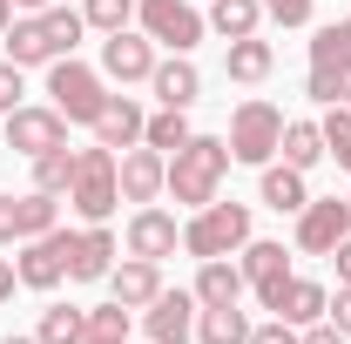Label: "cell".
I'll list each match as a JSON object with an SVG mask.
<instances>
[{
  "instance_id": "cell-15",
  "label": "cell",
  "mask_w": 351,
  "mask_h": 344,
  "mask_svg": "<svg viewBox=\"0 0 351 344\" xmlns=\"http://www.w3.org/2000/svg\"><path fill=\"white\" fill-rule=\"evenodd\" d=\"M196 291H162L149 304V344H189L196 338Z\"/></svg>"
},
{
  "instance_id": "cell-33",
  "label": "cell",
  "mask_w": 351,
  "mask_h": 344,
  "mask_svg": "<svg viewBox=\"0 0 351 344\" xmlns=\"http://www.w3.org/2000/svg\"><path fill=\"white\" fill-rule=\"evenodd\" d=\"M142 142H149V149H162V156H176V149L189 142V122H182V108H162V115H149Z\"/></svg>"
},
{
  "instance_id": "cell-4",
  "label": "cell",
  "mask_w": 351,
  "mask_h": 344,
  "mask_svg": "<svg viewBox=\"0 0 351 344\" xmlns=\"http://www.w3.org/2000/svg\"><path fill=\"white\" fill-rule=\"evenodd\" d=\"M47 101H54L68 122H88V129H95V115L108 108V88H101V75H95L88 61L61 54V61H47Z\"/></svg>"
},
{
  "instance_id": "cell-40",
  "label": "cell",
  "mask_w": 351,
  "mask_h": 344,
  "mask_svg": "<svg viewBox=\"0 0 351 344\" xmlns=\"http://www.w3.org/2000/svg\"><path fill=\"white\" fill-rule=\"evenodd\" d=\"M298 344H351V338L331 324V317H324V324H304V331H298Z\"/></svg>"
},
{
  "instance_id": "cell-32",
  "label": "cell",
  "mask_w": 351,
  "mask_h": 344,
  "mask_svg": "<svg viewBox=\"0 0 351 344\" xmlns=\"http://www.w3.org/2000/svg\"><path fill=\"white\" fill-rule=\"evenodd\" d=\"M317 129H324V156H331L338 169H351V108H345V101H338V108H324V122H317Z\"/></svg>"
},
{
  "instance_id": "cell-2",
  "label": "cell",
  "mask_w": 351,
  "mask_h": 344,
  "mask_svg": "<svg viewBox=\"0 0 351 344\" xmlns=\"http://www.w3.org/2000/svg\"><path fill=\"white\" fill-rule=\"evenodd\" d=\"M122 203V156L115 149H82V169H75V189H68V210L82 223H108Z\"/></svg>"
},
{
  "instance_id": "cell-8",
  "label": "cell",
  "mask_w": 351,
  "mask_h": 344,
  "mask_svg": "<svg viewBox=\"0 0 351 344\" xmlns=\"http://www.w3.org/2000/svg\"><path fill=\"white\" fill-rule=\"evenodd\" d=\"M68 250H75V230H61V223H54L47 236H27V243H21V263H14L21 284H27V291H54V284L68 277Z\"/></svg>"
},
{
  "instance_id": "cell-27",
  "label": "cell",
  "mask_w": 351,
  "mask_h": 344,
  "mask_svg": "<svg viewBox=\"0 0 351 344\" xmlns=\"http://www.w3.org/2000/svg\"><path fill=\"white\" fill-rule=\"evenodd\" d=\"M257 21H263V0H210V27H217L223 41L257 34Z\"/></svg>"
},
{
  "instance_id": "cell-24",
  "label": "cell",
  "mask_w": 351,
  "mask_h": 344,
  "mask_svg": "<svg viewBox=\"0 0 351 344\" xmlns=\"http://www.w3.org/2000/svg\"><path fill=\"white\" fill-rule=\"evenodd\" d=\"M75 169H82V149H47V156H34V189L41 196H68L75 189Z\"/></svg>"
},
{
  "instance_id": "cell-19",
  "label": "cell",
  "mask_w": 351,
  "mask_h": 344,
  "mask_svg": "<svg viewBox=\"0 0 351 344\" xmlns=\"http://www.w3.org/2000/svg\"><path fill=\"white\" fill-rule=\"evenodd\" d=\"M196 304H203V310L243 304V263H230V257H210L203 270H196Z\"/></svg>"
},
{
  "instance_id": "cell-48",
  "label": "cell",
  "mask_w": 351,
  "mask_h": 344,
  "mask_svg": "<svg viewBox=\"0 0 351 344\" xmlns=\"http://www.w3.org/2000/svg\"><path fill=\"white\" fill-rule=\"evenodd\" d=\"M345 108H351V82H345Z\"/></svg>"
},
{
  "instance_id": "cell-22",
  "label": "cell",
  "mask_w": 351,
  "mask_h": 344,
  "mask_svg": "<svg viewBox=\"0 0 351 344\" xmlns=\"http://www.w3.org/2000/svg\"><path fill=\"white\" fill-rule=\"evenodd\" d=\"M263 203L277 216H298L311 203V189H304V169H291V162H263Z\"/></svg>"
},
{
  "instance_id": "cell-46",
  "label": "cell",
  "mask_w": 351,
  "mask_h": 344,
  "mask_svg": "<svg viewBox=\"0 0 351 344\" xmlns=\"http://www.w3.org/2000/svg\"><path fill=\"white\" fill-rule=\"evenodd\" d=\"M0 344H41V338H0Z\"/></svg>"
},
{
  "instance_id": "cell-13",
  "label": "cell",
  "mask_w": 351,
  "mask_h": 344,
  "mask_svg": "<svg viewBox=\"0 0 351 344\" xmlns=\"http://www.w3.org/2000/svg\"><path fill=\"white\" fill-rule=\"evenodd\" d=\"M115 230L108 223H88V230H75V250H68V284H95V277H108L115 270Z\"/></svg>"
},
{
  "instance_id": "cell-43",
  "label": "cell",
  "mask_w": 351,
  "mask_h": 344,
  "mask_svg": "<svg viewBox=\"0 0 351 344\" xmlns=\"http://www.w3.org/2000/svg\"><path fill=\"white\" fill-rule=\"evenodd\" d=\"M14 284H21V270H14V263H7V257H0V304H7V297H14Z\"/></svg>"
},
{
  "instance_id": "cell-5",
  "label": "cell",
  "mask_w": 351,
  "mask_h": 344,
  "mask_svg": "<svg viewBox=\"0 0 351 344\" xmlns=\"http://www.w3.org/2000/svg\"><path fill=\"white\" fill-rule=\"evenodd\" d=\"M230 162H250L263 169L270 156H277V142H284V108H270V101H243L237 115H230Z\"/></svg>"
},
{
  "instance_id": "cell-18",
  "label": "cell",
  "mask_w": 351,
  "mask_h": 344,
  "mask_svg": "<svg viewBox=\"0 0 351 344\" xmlns=\"http://www.w3.org/2000/svg\"><path fill=\"white\" fill-rule=\"evenodd\" d=\"M149 88H156V101H162V108H189V101L203 95V75H196V61H189V54H169V61H156Z\"/></svg>"
},
{
  "instance_id": "cell-34",
  "label": "cell",
  "mask_w": 351,
  "mask_h": 344,
  "mask_svg": "<svg viewBox=\"0 0 351 344\" xmlns=\"http://www.w3.org/2000/svg\"><path fill=\"white\" fill-rule=\"evenodd\" d=\"M82 21H88V27H101V34H122V27L135 21V0H88Z\"/></svg>"
},
{
  "instance_id": "cell-12",
  "label": "cell",
  "mask_w": 351,
  "mask_h": 344,
  "mask_svg": "<svg viewBox=\"0 0 351 344\" xmlns=\"http://www.w3.org/2000/svg\"><path fill=\"white\" fill-rule=\"evenodd\" d=\"M101 75H108V82H149V75H156V41H149V34H129V27L108 34V41H101Z\"/></svg>"
},
{
  "instance_id": "cell-37",
  "label": "cell",
  "mask_w": 351,
  "mask_h": 344,
  "mask_svg": "<svg viewBox=\"0 0 351 344\" xmlns=\"http://www.w3.org/2000/svg\"><path fill=\"white\" fill-rule=\"evenodd\" d=\"M21 95H27V88H21V68H14V61H0V115H14V108H21Z\"/></svg>"
},
{
  "instance_id": "cell-11",
  "label": "cell",
  "mask_w": 351,
  "mask_h": 344,
  "mask_svg": "<svg viewBox=\"0 0 351 344\" xmlns=\"http://www.w3.org/2000/svg\"><path fill=\"white\" fill-rule=\"evenodd\" d=\"M162 189H169V156L149 142L122 149V203H156Z\"/></svg>"
},
{
  "instance_id": "cell-45",
  "label": "cell",
  "mask_w": 351,
  "mask_h": 344,
  "mask_svg": "<svg viewBox=\"0 0 351 344\" xmlns=\"http://www.w3.org/2000/svg\"><path fill=\"white\" fill-rule=\"evenodd\" d=\"M14 7H21V14H41V7H54V0H14Z\"/></svg>"
},
{
  "instance_id": "cell-1",
  "label": "cell",
  "mask_w": 351,
  "mask_h": 344,
  "mask_svg": "<svg viewBox=\"0 0 351 344\" xmlns=\"http://www.w3.org/2000/svg\"><path fill=\"white\" fill-rule=\"evenodd\" d=\"M223 175H230V142L223 135H189L169 156V196L182 210H203V203H217Z\"/></svg>"
},
{
  "instance_id": "cell-49",
  "label": "cell",
  "mask_w": 351,
  "mask_h": 344,
  "mask_svg": "<svg viewBox=\"0 0 351 344\" xmlns=\"http://www.w3.org/2000/svg\"><path fill=\"white\" fill-rule=\"evenodd\" d=\"M345 203H351V196H345Z\"/></svg>"
},
{
  "instance_id": "cell-10",
  "label": "cell",
  "mask_w": 351,
  "mask_h": 344,
  "mask_svg": "<svg viewBox=\"0 0 351 344\" xmlns=\"http://www.w3.org/2000/svg\"><path fill=\"white\" fill-rule=\"evenodd\" d=\"M263 310L304 331V324H324V310H331V291H324V284H311V277H284V284L263 297Z\"/></svg>"
},
{
  "instance_id": "cell-14",
  "label": "cell",
  "mask_w": 351,
  "mask_h": 344,
  "mask_svg": "<svg viewBox=\"0 0 351 344\" xmlns=\"http://www.w3.org/2000/svg\"><path fill=\"white\" fill-rule=\"evenodd\" d=\"M176 243H182V230H176V216H169V210L142 203V210L129 216V257L162 263V257H176Z\"/></svg>"
},
{
  "instance_id": "cell-41",
  "label": "cell",
  "mask_w": 351,
  "mask_h": 344,
  "mask_svg": "<svg viewBox=\"0 0 351 344\" xmlns=\"http://www.w3.org/2000/svg\"><path fill=\"white\" fill-rule=\"evenodd\" d=\"M324 317H331V324L351 338V284H338V297H331V310H324Z\"/></svg>"
},
{
  "instance_id": "cell-26",
  "label": "cell",
  "mask_w": 351,
  "mask_h": 344,
  "mask_svg": "<svg viewBox=\"0 0 351 344\" xmlns=\"http://www.w3.org/2000/svg\"><path fill=\"white\" fill-rule=\"evenodd\" d=\"M196 344H250V317L237 304L223 310H196Z\"/></svg>"
},
{
  "instance_id": "cell-9",
  "label": "cell",
  "mask_w": 351,
  "mask_h": 344,
  "mask_svg": "<svg viewBox=\"0 0 351 344\" xmlns=\"http://www.w3.org/2000/svg\"><path fill=\"white\" fill-rule=\"evenodd\" d=\"M61 142H68V115H61L54 101H47V108H27V101H21V108L7 115V149L27 156V162L47 156V149H61Z\"/></svg>"
},
{
  "instance_id": "cell-44",
  "label": "cell",
  "mask_w": 351,
  "mask_h": 344,
  "mask_svg": "<svg viewBox=\"0 0 351 344\" xmlns=\"http://www.w3.org/2000/svg\"><path fill=\"white\" fill-rule=\"evenodd\" d=\"M14 14H21V7H14V0H0V34L14 27Z\"/></svg>"
},
{
  "instance_id": "cell-25",
  "label": "cell",
  "mask_w": 351,
  "mask_h": 344,
  "mask_svg": "<svg viewBox=\"0 0 351 344\" xmlns=\"http://www.w3.org/2000/svg\"><path fill=\"white\" fill-rule=\"evenodd\" d=\"M277 156H284L291 169H317V162H324V129H317V122H284Z\"/></svg>"
},
{
  "instance_id": "cell-16",
  "label": "cell",
  "mask_w": 351,
  "mask_h": 344,
  "mask_svg": "<svg viewBox=\"0 0 351 344\" xmlns=\"http://www.w3.org/2000/svg\"><path fill=\"white\" fill-rule=\"evenodd\" d=\"M108 291H115V304H129V310H149V304L162 297V263L149 257H129L108 270Z\"/></svg>"
},
{
  "instance_id": "cell-42",
  "label": "cell",
  "mask_w": 351,
  "mask_h": 344,
  "mask_svg": "<svg viewBox=\"0 0 351 344\" xmlns=\"http://www.w3.org/2000/svg\"><path fill=\"white\" fill-rule=\"evenodd\" d=\"M331 263H338V284H351V236L338 243V250H331Z\"/></svg>"
},
{
  "instance_id": "cell-6",
  "label": "cell",
  "mask_w": 351,
  "mask_h": 344,
  "mask_svg": "<svg viewBox=\"0 0 351 344\" xmlns=\"http://www.w3.org/2000/svg\"><path fill=\"white\" fill-rule=\"evenodd\" d=\"M135 21H142L149 41H162L169 54H189V47L203 41V27H210L189 0H135Z\"/></svg>"
},
{
  "instance_id": "cell-3",
  "label": "cell",
  "mask_w": 351,
  "mask_h": 344,
  "mask_svg": "<svg viewBox=\"0 0 351 344\" xmlns=\"http://www.w3.org/2000/svg\"><path fill=\"white\" fill-rule=\"evenodd\" d=\"M243 243H250V203H203V210L182 223V250L196 263L230 257V250H243Z\"/></svg>"
},
{
  "instance_id": "cell-38",
  "label": "cell",
  "mask_w": 351,
  "mask_h": 344,
  "mask_svg": "<svg viewBox=\"0 0 351 344\" xmlns=\"http://www.w3.org/2000/svg\"><path fill=\"white\" fill-rule=\"evenodd\" d=\"M250 344H298V324L270 317V324H250Z\"/></svg>"
},
{
  "instance_id": "cell-23",
  "label": "cell",
  "mask_w": 351,
  "mask_h": 344,
  "mask_svg": "<svg viewBox=\"0 0 351 344\" xmlns=\"http://www.w3.org/2000/svg\"><path fill=\"white\" fill-rule=\"evenodd\" d=\"M223 68H230V82H263V75L277 68V47H270V41H257V34H243V41H230Z\"/></svg>"
},
{
  "instance_id": "cell-39",
  "label": "cell",
  "mask_w": 351,
  "mask_h": 344,
  "mask_svg": "<svg viewBox=\"0 0 351 344\" xmlns=\"http://www.w3.org/2000/svg\"><path fill=\"white\" fill-rule=\"evenodd\" d=\"M21 196H0V243H21Z\"/></svg>"
},
{
  "instance_id": "cell-17",
  "label": "cell",
  "mask_w": 351,
  "mask_h": 344,
  "mask_svg": "<svg viewBox=\"0 0 351 344\" xmlns=\"http://www.w3.org/2000/svg\"><path fill=\"white\" fill-rule=\"evenodd\" d=\"M142 129H149V115L135 108L129 95H108V108L95 115V142H101V149H135Z\"/></svg>"
},
{
  "instance_id": "cell-28",
  "label": "cell",
  "mask_w": 351,
  "mask_h": 344,
  "mask_svg": "<svg viewBox=\"0 0 351 344\" xmlns=\"http://www.w3.org/2000/svg\"><path fill=\"white\" fill-rule=\"evenodd\" d=\"M34 338H41V344H82L88 338V310H75V304H47Z\"/></svg>"
},
{
  "instance_id": "cell-47",
  "label": "cell",
  "mask_w": 351,
  "mask_h": 344,
  "mask_svg": "<svg viewBox=\"0 0 351 344\" xmlns=\"http://www.w3.org/2000/svg\"><path fill=\"white\" fill-rule=\"evenodd\" d=\"M338 27H345V41H351V14H345V21H338Z\"/></svg>"
},
{
  "instance_id": "cell-30",
  "label": "cell",
  "mask_w": 351,
  "mask_h": 344,
  "mask_svg": "<svg viewBox=\"0 0 351 344\" xmlns=\"http://www.w3.org/2000/svg\"><path fill=\"white\" fill-rule=\"evenodd\" d=\"M41 27H47V47H54V61H61V54H75V41L88 34V21L75 14V7H41Z\"/></svg>"
},
{
  "instance_id": "cell-20",
  "label": "cell",
  "mask_w": 351,
  "mask_h": 344,
  "mask_svg": "<svg viewBox=\"0 0 351 344\" xmlns=\"http://www.w3.org/2000/svg\"><path fill=\"white\" fill-rule=\"evenodd\" d=\"M0 41H7V61H14V68H47V61H54L41 14H14V27H7Z\"/></svg>"
},
{
  "instance_id": "cell-35",
  "label": "cell",
  "mask_w": 351,
  "mask_h": 344,
  "mask_svg": "<svg viewBox=\"0 0 351 344\" xmlns=\"http://www.w3.org/2000/svg\"><path fill=\"white\" fill-rule=\"evenodd\" d=\"M345 82H351V75H331V68H311L304 95L317 101V108H338V101H345Z\"/></svg>"
},
{
  "instance_id": "cell-31",
  "label": "cell",
  "mask_w": 351,
  "mask_h": 344,
  "mask_svg": "<svg viewBox=\"0 0 351 344\" xmlns=\"http://www.w3.org/2000/svg\"><path fill=\"white\" fill-rule=\"evenodd\" d=\"M311 68L351 75V41H345V27H338V21H331V27H317V41H311Z\"/></svg>"
},
{
  "instance_id": "cell-21",
  "label": "cell",
  "mask_w": 351,
  "mask_h": 344,
  "mask_svg": "<svg viewBox=\"0 0 351 344\" xmlns=\"http://www.w3.org/2000/svg\"><path fill=\"white\" fill-rule=\"evenodd\" d=\"M291 277V257H284V243H243V284H257V297H270L277 284Z\"/></svg>"
},
{
  "instance_id": "cell-29",
  "label": "cell",
  "mask_w": 351,
  "mask_h": 344,
  "mask_svg": "<svg viewBox=\"0 0 351 344\" xmlns=\"http://www.w3.org/2000/svg\"><path fill=\"white\" fill-rule=\"evenodd\" d=\"M129 317H135V310H129V304H115V297L95 304V310H88V338L82 344H129Z\"/></svg>"
},
{
  "instance_id": "cell-36",
  "label": "cell",
  "mask_w": 351,
  "mask_h": 344,
  "mask_svg": "<svg viewBox=\"0 0 351 344\" xmlns=\"http://www.w3.org/2000/svg\"><path fill=\"white\" fill-rule=\"evenodd\" d=\"M263 14H270L277 27H304L311 14H317V0H263Z\"/></svg>"
},
{
  "instance_id": "cell-7",
  "label": "cell",
  "mask_w": 351,
  "mask_h": 344,
  "mask_svg": "<svg viewBox=\"0 0 351 344\" xmlns=\"http://www.w3.org/2000/svg\"><path fill=\"white\" fill-rule=\"evenodd\" d=\"M345 236H351V203L345 196H311L298 210V250L304 257H331Z\"/></svg>"
}]
</instances>
